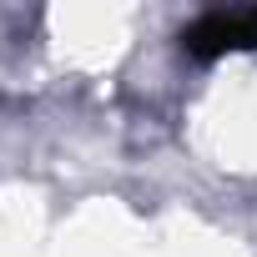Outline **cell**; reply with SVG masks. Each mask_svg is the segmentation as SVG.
<instances>
[{
  "label": "cell",
  "instance_id": "cell-1",
  "mask_svg": "<svg viewBox=\"0 0 257 257\" xmlns=\"http://www.w3.org/2000/svg\"><path fill=\"white\" fill-rule=\"evenodd\" d=\"M182 51L192 61H217V56H232V51H257V6L197 16L182 31Z\"/></svg>",
  "mask_w": 257,
  "mask_h": 257
}]
</instances>
